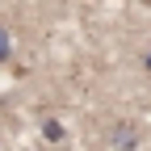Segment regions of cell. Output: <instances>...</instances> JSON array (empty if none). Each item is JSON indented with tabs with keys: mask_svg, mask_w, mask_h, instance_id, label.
Returning <instances> with one entry per match:
<instances>
[{
	"mask_svg": "<svg viewBox=\"0 0 151 151\" xmlns=\"http://www.w3.org/2000/svg\"><path fill=\"white\" fill-rule=\"evenodd\" d=\"M139 139H143V130H139V122H130V118H122V122L109 126V147L113 151H134Z\"/></svg>",
	"mask_w": 151,
	"mask_h": 151,
	"instance_id": "cell-1",
	"label": "cell"
},
{
	"mask_svg": "<svg viewBox=\"0 0 151 151\" xmlns=\"http://www.w3.org/2000/svg\"><path fill=\"white\" fill-rule=\"evenodd\" d=\"M42 134H46V143H63V122H55V118H42Z\"/></svg>",
	"mask_w": 151,
	"mask_h": 151,
	"instance_id": "cell-2",
	"label": "cell"
},
{
	"mask_svg": "<svg viewBox=\"0 0 151 151\" xmlns=\"http://www.w3.org/2000/svg\"><path fill=\"white\" fill-rule=\"evenodd\" d=\"M9 55H13V38H9L4 25H0V63H9Z\"/></svg>",
	"mask_w": 151,
	"mask_h": 151,
	"instance_id": "cell-3",
	"label": "cell"
}]
</instances>
